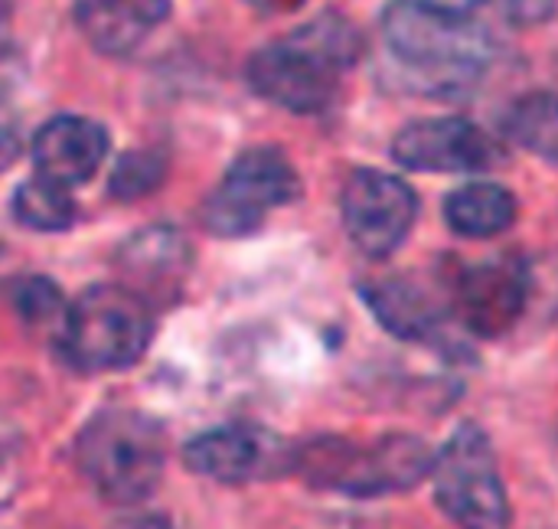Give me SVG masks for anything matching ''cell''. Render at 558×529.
<instances>
[{"label": "cell", "instance_id": "30bf717a", "mask_svg": "<svg viewBox=\"0 0 558 529\" xmlns=\"http://www.w3.org/2000/svg\"><path fill=\"white\" fill-rule=\"evenodd\" d=\"M530 301V268L520 255H494L487 262L468 265L451 281L454 314L477 337L507 334L526 311Z\"/></svg>", "mask_w": 558, "mask_h": 529}, {"label": "cell", "instance_id": "cb8c5ba5", "mask_svg": "<svg viewBox=\"0 0 558 529\" xmlns=\"http://www.w3.org/2000/svg\"><path fill=\"white\" fill-rule=\"evenodd\" d=\"M10 36H13V3L0 0V56L10 49Z\"/></svg>", "mask_w": 558, "mask_h": 529}, {"label": "cell", "instance_id": "52a82bcc", "mask_svg": "<svg viewBox=\"0 0 558 529\" xmlns=\"http://www.w3.org/2000/svg\"><path fill=\"white\" fill-rule=\"evenodd\" d=\"M438 507L461 529H510V501L484 429L461 425L432 465Z\"/></svg>", "mask_w": 558, "mask_h": 529}, {"label": "cell", "instance_id": "6da1fadb", "mask_svg": "<svg viewBox=\"0 0 558 529\" xmlns=\"http://www.w3.org/2000/svg\"><path fill=\"white\" fill-rule=\"evenodd\" d=\"M383 43L402 72V85L428 98L471 95L497 52L477 13L428 0H392L383 13Z\"/></svg>", "mask_w": 558, "mask_h": 529}, {"label": "cell", "instance_id": "9a60e30c", "mask_svg": "<svg viewBox=\"0 0 558 529\" xmlns=\"http://www.w3.org/2000/svg\"><path fill=\"white\" fill-rule=\"evenodd\" d=\"M363 301L373 317L402 340H428L441 330L445 304L415 278H379L363 285Z\"/></svg>", "mask_w": 558, "mask_h": 529}, {"label": "cell", "instance_id": "603a6c76", "mask_svg": "<svg viewBox=\"0 0 558 529\" xmlns=\"http://www.w3.org/2000/svg\"><path fill=\"white\" fill-rule=\"evenodd\" d=\"M245 3L262 13H291V10H301L307 0H245Z\"/></svg>", "mask_w": 558, "mask_h": 529}, {"label": "cell", "instance_id": "7a4b0ae2", "mask_svg": "<svg viewBox=\"0 0 558 529\" xmlns=\"http://www.w3.org/2000/svg\"><path fill=\"white\" fill-rule=\"evenodd\" d=\"M363 59V36L337 10H324L298 29L252 52L245 79L252 92L291 115L333 108L343 75Z\"/></svg>", "mask_w": 558, "mask_h": 529}, {"label": "cell", "instance_id": "8992f818", "mask_svg": "<svg viewBox=\"0 0 558 529\" xmlns=\"http://www.w3.org/2000/svg\"><path fill=\"white\" fill-rule=\"evenodd\" d=\"M301 196V177L291 157L275 144L242 151L219 187L203 203V226L219 239H242L262 229L268 213Z\"/></svg>", "mask_w": 558, "mask_h": 529}, {"label": "cell", "instance_id": "d6986e66", "mask_svg": "<svg viewBox=\"0 0 558 529\" xmlns=\"http://www.w3.org/2000/svg\"><path fill=\"white\" fill-rule=\"evenodd\" d=\"M7 301L13 304L16 317L29 327V330H43L62 340L65 334V321H69V304L62 298V291L39 278V275H26V278H13L7 285Z\"/></svg>", "mask_w": 558, "mask_h": 529}, {"label": "cell", "instance_id": "277c9868", "mask_svg": "<svg viewBox=\"0 0 558 529\" xmlns=\"http://www.w3.org/2000/svg\"><path fill=\"white\" fill-rule=\"evenodd\" d=\"M432 448L415 435H383L366 445L320 438L294 452V471H301L314 488L350 497L412 491L432 474Z\"/></svg>", "mask_w": 558, "mask_h": 529}, {"label": "cell", "instance_id": "7402d4cb", "mask_svg": "<svg viewBox=\"0 0 558 529\" xmlns=\"http://www.w3.org/2000/svg\"><path fill=\"white\" fill-rule=\"evenodd\" d=\"M20 491V468H16V458L0 445V507Z\"/></svg>", "mask_w": 558, "mask_h": 529}, {"label": "cell", "instance_id": "5b68a950", "mask_svg": "<svg viewBox=\"0 0 558 529\" xmlns=\"http://www.w3.org/2000/svg\"><path fill=\"white\" fill-rule=\"evenodd\" d=\"M154 334L150 304L124 285H95L69 308L62 350L82 373L134 366Z\"/></svg>", "mask_w": 558, "mask_h": 529}, {"label": "cell", "instance_id": "5bb4252c", "mask_svg": "<svg viewBox=\"0 0 558 529\" xmlns=\"http://www.w3.org/2000/svg\"><path fill=\"white\" fill-rule=\"evenodd\" d=\"M186 268H190V245L180 232L167 226L144 229L121 249V272L131 281L124 288H131L147 304L150 294H173Z\"/></svg>", "mask_w": 558, "mask_h": 529}, {"label": "cell", "instance_id": "ffe728a7", "mask_svg": "<svg viewBox=\"0 0 558 529\" xmlns=\"http://www.w3.org/2000/svg\"><path fill=\"white\" fill-rule=\"evenodd\" d=\"M163 173H167V157L160 151H150V147L131 151L111 170L108 190L114 200H141L160 187Z\"/></svg>", "mask_w": 558, "mask_h": 529}, {"label": "cell", "instance_id": "d4e9b609", "mask_svg": "<svg viewBox=\"0 0 558 529\" xmlns=\"http://www.w3.org/2000/svg\"><path fill=\"white\" fill-rule=\"evenodd\" d=\"M428 3H438V7L458 10V13H477L487 0H428Z\"/></svg>", "mask_w": 558, "mask_h": 529}, {"label": "cell", "instance_id": "ba28073f", "mask_svg": "<svg viewBox=\"0 0 558 529\" xmlns=\"http://www.w3.org/2000/svg\"><path fill=\"white\" fill-rule=\"evenodd\" d=\"M340 209L350 242L366 259H386L412 232L418 216V196L402 177L360 167L343 183Z\"/></svg>", "mask_w": 558, "mask_h": 529}, {"label": "cell", "instance_id": "9c48e42d", "mask_svg": "<svg viewBox=\"0 0 558 529\" xmlns=\"http://www.w3.org/2000/svg\"><path fill=\"white\" fill-rule=\"evenodd\" d=\"M193 474L219 484L271 481L294 468V448L262 425H219L196 435L183 448Z\"/></svg>", "mask_w": 558, "mask_h": 529}, {"label": "cell", "instance_id": "e0dca14e", "mask_svg": "<svg viewBox=\"0 0 558 529\" xmlns=\"http://www.w3.org/2000/svg\"><path fill=\"white\" fill-rule=\"evenodd\" d=\"M504 134L517 147L558 164V95L530 92L517 98L504 118Z\"/></svg>", "mask_w": 558, "mask_h": 529}, {"label": "cell", "instance_id": "44dd1931", "mask_svg": "<svg viewBox=\"0 0 558 529\" xmlns=\"http://www.w3.org/2000/svg\"><path fill=\"white\" fill-rule=\"evenodd\" d=\"M20 151H23V137H20L16 118L0 105V173L20 157Z\"/></svg>", "mask_w": 558, "mask_h": 529}, {"label": "cell", "instance_id": "ac0fdd59", "mask_svg": "<svg viewBox=\"0 0 558 529\" xmlns=\"http://www.w3.org/2000/svg\"><path fill=\"white\" fill-rule=\"evenodd\" d=\"M13 216L26 229H36V232H62L75 223L78 209H75L72 190L33 173L13 193Z\"/></svg>", "mask_w": 558, "mask_h": 529}, {"label": "cell", "instance_id": "484cf974", "mask_svg": "<svg viewBox=\"0 0 558 529\" xmlns=\"http://www.w3.org/2000/svg\"><path fill=\"white\" fill-rule=\"evenodd\" d=\"M121 529H170L163 520H157V517H147V520H134V524H128V527Z\"/></svg>", "mask_w": 558, "mask_h": 529}, {"label": "cell", "instance_id": "7c38bea8", "mask_svg": "<svg viewBox=\"0 0 558 529\" xmlns=\"http://www.w3.org/2000/svg\"><path fill=\"white\" fill-rule=\"evenodd\" d=\"M111 151L108 128L85 115H56L33 134L29 154L39 177L72 190L88 183Z\"/></svg>", "mask_w": 558, "mask_h": 529}, {"label": "cell", "instance_id": "3957f363", "mask_svg": "<svg viewBox=\"0 0 558 529\" xmlns=\"http://www.w3.org/2000/svg\"><path fill=\"white\" fill-rule=\"evenodd\" d=\"M75 461L105 501L131 507L157 491L167 461V438L150 416L108 409L78 435Z\"/></svg>", "mask_w": 558, "mask_h": 529}, {"label": "cell", "instance_id": "8fae6325", "mask_svg": "<svg viewBox=\"0 0 558 529\" xmlns=\"http://www.w3.org/2000/svg\"><path fill=\"white\" fill-rule=\"evenodd\" d=\"M392 157L405 170L422 173H484L497 167L500 151L468 118H425L396 134Z\"/></svg>", "mask_w": 558, "mask_h": 529}, {"label": "cell", "instance_id": "4fadbf2b", "mask_svg": "<svg viewBox=\"0 0 558 529\" xmlns=\"http://www.w3.org/2000/svg\"><path fill=\"white\" fill-rule=\"evenodd\" d=\"M82 36L105 56H131L170 16V0H78Z\"/></svg>", "mask_w": 558, "mask_h": 529}, {"label": "cell", "instance_id": "2e32d148", "mask_svg": "<svg viewBox=\"0 0 558 529\" xmlns=\"http://www.w3.org/2000/svg\"><path fill=\"white\" fill-rule=\"evenodd\" d=\"M448 226L464 239H494L517 219V200L497 183H464L445 200Z\"/></svg>", "mask_w": 558, "mask_h": 529}]
</instances>
